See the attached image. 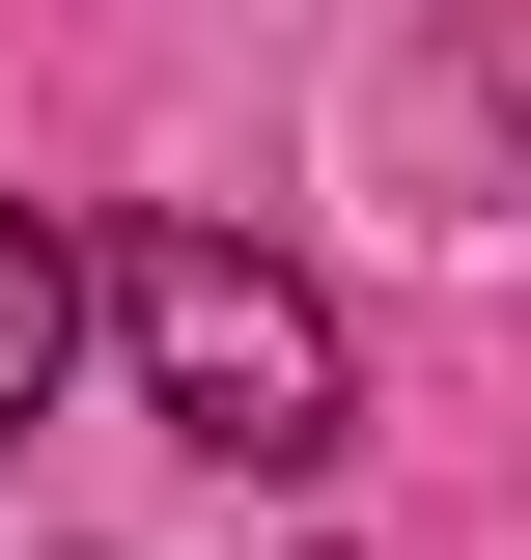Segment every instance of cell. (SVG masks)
Segmentation results:
<instances>
[{
    "mask_svg": "<svg viewBox=\"0 0 531 560\" xmlns=\"http://www.w3.org/2000/svg\"><path fill=\"white\" fill-rule=\"evenodd\" d=\"M84 308H113V280H84L57 224L0 197V448H28V420H57V364H84Z\"/></svg>",
    "mask_w": 531,
    "mask_h": 560,
    "instance_id": "obj_2",
    "label": "cell"
},
{
    "mask_svg": "<svg viewBox=\"0 0 531 560\" xmlns=\"http://www.w3.org/2000/svg\"><path fill=\"white\" fill-rule=\"evenodd\" d=\"M113 337H140V420L197 477H308L335 448V308L252 253V224H140L113 253Z\"/></svg>",
    "mask_w": 531,
    "mask_h": 560,
    "instance_id": "obj_1",
    "label": "cell"
}]
</instances>
